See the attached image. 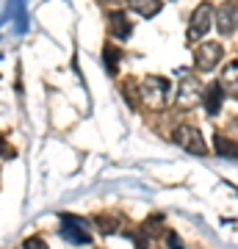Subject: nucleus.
<instances>
[{
	"label": "nucleus",
	"mask_w": 238,
	"mask_h": 249,
	"mask_svg": "<svg viewBox=\"0 0 238 249\" xmlns=\"http://www.w3.org/2000/svg\"><path fill=\"white\" fill-rule=\"evenodd\" d=\"M22 249H47V241H44L42 235H31V238H25Z\"/></svg>",
	"instance_id": "nucleus-16"
},
{
	"label": "nucleus",
	"mask_w": 238,
	"mask_h": 249,
	"mask_svg": "<svg viewBox=\"0 0 238 249\" xmlns=\"http://www.w3.org/2000/svg\"><path fill=\"white\" fill-rule=\"evenodd\" d=\"M128 6L141 17H155L161 11V0H128Z\"/></svg>",
	"instance_id": "nucleus-12"
},
{
	"label": "nucleus",
	"mask_w": 238,
	"mask_h": 249,
	"mask_svg": "<svg viewBox=\"0 0 238 249\" xmlns=\"http://www.w3.org/2000/svg\"><path fill=\"white\" fill-rule=\"evenodd\" d=\"M211 22H213L211 3H200L194 9V14H191V19H188V31H185L188 42H200V39L211 31Z\"/></svg>",
	"instance_id": "nucleus-4"
},
{
	"label": "nucleus",
	"mask_w": 238,
	"mask_h": 249,
	"mask_svg": "<svg viewBox=\"0 0 238 249\" xmlns=\"http://www.w3.org/2000/svg\"><path fill=\"white\" fill-rule=\"evenodd\" d=\"M224 58V47L219 42H202L194 53V67L200 72H213Z\"/></svg>",
	"instance_id": "nucleus-5"
},
{
	"label": "nucleus",
	"mask_w": 238,
	"mask_h": 249,
	"mask_svg": "<svg viewBox=\"0 0 238 249\" xmlns=\"http://www.w3.org/2000/svg\"><path fill=\"white\" fill-rule=\"evenodd\" d=\"M177 97H180L183 106H197V103H202V86H200V80L197 78H183Z\"/></svg>",
	"instance_id": "nucleus-8"
},
{
	"label": "nucleus",
	"mask_w": 238,
	"mask_h": 249,
	"mask_svg": "<svg viewBox=\"0 0 238 249\" xmlns=\"http://www.w3.org/2000/svg\"><path fill=\"white\" fill-rule=\"evenodd\" d=\"M139 97L150 111H164L175 100V86H172V80L161 78V75H147L139 83Z\"/></svg>",
	"instance_id": "nucleus-1"
},
{
	"label": "nucleus",
	"mask_w": 238,
	"mask_h": 249,
	"mask_svg": "<svg viewBox=\"0 0 238 249\" xmlns=\"http://www.w3.org/2000/svg\"><path fill=\"white\" fill-rule=\"evenodd\" d=\"M103 3H106V6H111L108 11H114V9H119V3H125V0H103Z\"/></svg>",
	"instance_id": "nucleus-19"
},
{
	"label": "nucleus",
	"mask_w": 238,
	"mask_h": 249,
	"mask_svg": "<svg viewBox=\"0 0 238 249\" xmlns=\"http://www.w3.org/2000/svg\"><path fill=\"white\" fill-rule=\"evenodd\" d=\"M161 230H164V216H152V219H147V222L141 224V232L150 235V238H155Z\"/></svg>",
	"instance_id": "nucleus-14"
},
{
	"label": "nucleus",
	"mask_w": 238,
	"mask_h": 249,
	"mask_svg": "<svg viewBox=\"0 0 238 249\" xmlns=\"http://www.w3.org/2000/svg\"><path fill=\"white\" fill-rule=\"evenodd\" d=\"M94 222H97V227L103 232H114L116 227H119V222H116V219H111V216H94Z\"/></svg>",
	"instance_id": "nucleus-15"
},
{
	"label": "nucleus",
	"mask_w": 238,
	"mask_h": 249,
	"mask_svg": "<svg viewBox=\"0 0 238 249\" xmlns=\"http://www.w3.org/2000/svg\"><path fill=\"white\" fill-rule=\"evenodd\" d=\"M172 139H175L177 147H183L191 155H208V144H205L200 127H194V124H177Z\"/></svg>",
	"instance_id": "nucleus-3"
},
{
	"label": "nucleus",
	"mask_w": 238,
	"mask_h": 249,
	"mask_svg": "<svg viewBox=\"0 0 238 249\" xmlns=\"http://www.w3.org/2000/svg\"><path fill=\"white\" fill-rule=\"evenodd\" d=\"M58 232H61L64 241H70L75 247H89V244H92V232H89L86 222H83L80 216L64 213L61 219H58Z\"/></svg>",
	"instance_id": "nucleus-2"
},
{
	"label": "nucleus",
	"mask_w": 238,
	"mask_h": 249,
	"mask_svg": "<svg viewBox=\"0 0 238 249\" xmlns=\"http://www.w3.org/2000/svg\"><path fill=\"white\" fill-rule=\"evenodd\" d=\"M221 89L227 91V94H233V97H238V61H230L224 70H221Z\"/></svg>",
	"instance_id": "nucleus-10"
},
{
	"label": "nucleus",
	"mask_w": 238,
	"mask_h": 249,
	"mask_svg": "<svg viewBox=\"0 0 238 249\" xmlns=\"http://www.w3.org/2000/svg\"><path fill=\"white\" fill-rule=\"evenodd\" d=\"M238 28V6L236 3H221L216 9V31L221 36H233Z\"/></svg>",
	"instance_id": "nucleus-6"
},
{
	"label": "nucleus",
	"mask_w": 238,
	"mask_h": 249,
	"mask_svg": "<svg viewBox=\"0 0 238 249\" xmlns=\"http://www.w3.org/2000/svg\"><path fill=\"white\" fill-rule=\"evenodd\" d=\"M221 103H224V89H221V83H211V86H205L202 89V106L208 114H219L221 111Z\"/></svg>",
	"instance_id": "nucleus-9"
},
{
	"label": "nucleus",
	"mask_w": 238,
	"mask_h": 249,
	"mask_svg": "<svg viewBox=\"0 0 238 249\" xmlns=\"http://www.w3.org/2000/svg\"><path fill=\"white\" fill-rule=\"evenodd\" d=\"M108 31H111V36H116V39H130V19L125 17V11L122 9H114V11H108Z\"/></svg>",
	"instance_id": "nucleus-7"
},
{
	"label": "nucleus",
	"mask_w": 238,
	"mask_h": 249,
	"mask_svg": "<svg viewBox=\"0 0 238 249\" xmlns=\"http://www.w3.org/2000/svg\"><path fill=\"white\" fill-rule=\"evenodd\" d=\"M0 152H3L6 158H14V155H17V152L11 150V147H6V142H3V136H0Z\"/></svg>",
	"instance_id": "nucleus-18"
},
{
	"label": "nucleus",
	"mask_w": 238,
	"mask_h": 249,
	"mask_svg": "<svg viewBox=\"0 0 238 249\" xmlns=\"http://www.w3.org/2000/svg\"><path fill=\"white\" fill-rule=\"evenodd\" d=\"M166 244H169L172 249H180V238H177V232L166 230Z\"/></svg>",
	"instance_id": "nucleus-17"
},
{
	"label": "nucleus",
	"mask_w": 238,
	"mask_h": 249,
	"mask_svg": "<svg viewBox=\"0 0 238 249\" xmlns=\"http://www.w3.org/2000/svg\"><path fill=\"white\" fill-rule=\"evenodd\" d=\"M213 152L221 158H238V142L227 139V136H213Z\"/></svg>",
	"instance_id": "nucleus-11"
},
{
	"label": "nucleus",
	"mask_w": 238,
	"mask_h": 249,
	"mask_svg": "<svg viewBox=\"0 0 238 249\" xmlns=\"http://www.w3.org/2000/svg\"><path fill=\"white\" fill-rule=\"evenodd\" d=\"M119 58H122V53H119L114 45L103 47V64H106L108 75H119Z\"/></svg>",
	"instance_id": "nucleus-13"
}]
</instances>
